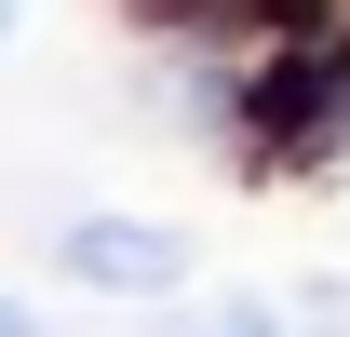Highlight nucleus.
<instances>
[{"label": "nucleus", "instance_id": "f257e3e1", "mask_svg": "<svg viewBox=\"0 0 350 337\" xmlns=\"http://www.w3.org/2000/svg\"><path fill=\"white\" fill-rule=\"evenodd\" d=\"M54 256H68V284H108V297H162V284H189V229H162V216H81Z\"/></svg>", "mask_w": 350, "mask_h": 337}, {"label": "nucleus", "instance_id": "f03ea898", "mask_svg": "<svg viewBox=\"0 0 350 337\" xmlns=\"http://www.w3.org/2000/svg\"><path fill=\"white\" fill-rule=\"evenodd\" d=\"M162 337H269V310H256V297H202V310L162 324Z\"/></svg>", "mask_w": 350, "mask_h": 337}, {"label": "nucleus", "instance_id": "7ed1b4c3", "mask_svg": "<svg viewBox=\"0 0 350 337\" xmlns=\"http://www.w3.org/2000/svg\"><path fill=\"white\" fill-rule=\"evenodd\" d=\"M323 135H350V68H337V108H323Z\"/></svg>", "mask_w": 350, "mask_h": 337}, {"label": "nucleus", "instance_id": "20e7f679", "mask_svg": "<svg viewBox=\"0 0 350 337\" xmlns=\"http://www.w3.org/2000/svg\"><path fill=\"white\" fill-rule=\"evenodd\" d=\"M0 337H27V310H14V297H0Z\"/></svg>", "mask_w": 350, "mask_h": 337}]
</instances>
